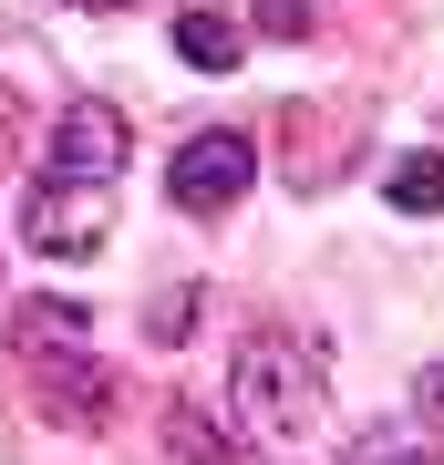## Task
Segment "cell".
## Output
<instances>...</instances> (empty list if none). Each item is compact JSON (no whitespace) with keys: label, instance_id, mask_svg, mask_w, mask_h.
Instances as JSON below:
<instances>
[{"label":"cell","instance_id":"cell-1","mask_svg":"<svg viewBox=\"0 0 444 465\" xmlns=\"http://www.w3.org/2000/svg\"><path fill=\"white\" fill-rule=\"evenodd\" d=\"M238 424L248 434H280V445H300V434L331 424V393H321V362L280 331H259L238 351Z\"/></svg>","mask_w":444,"mask_h":465},{"label":"cell","instance_id":"cell-2","mask_svg":"<svg viewBox=\"0 0 444 465\" xmlns=\"http://www.w3.org/2000/svg\"><path fill=\"white\" fill-rule=\"evenodd\" d=\"M21 238H32L42 259H94L104 238H114V176H63V166H42L32 207H21Z\"/></svg>","mask_w":444,"mask_h":465},{"label":"cell","instance_id":"cell-3","mask_svg":"<svg viewBox=\"0 0 444 465\" xmlns=\"http://www.w3.org/2000/svg\"><path fill=\"white\" fill-rule=\"evenodd\" d=\"M248 176H259V145H248V134H186L176 145V166H165V186H176V207L186 217H228L238 197H248Z\"/></svg>","mask_w":444,"mask_h":465},{"label":"cell","instance_id":"cell-4","mask_svg":"<svg viewBox=\"0 0 444 465\" xmlns=\"http://www.w3.org/2000/svg\"><path fill=\"white\" fill-rule=\"evenodd\" d=\"M124 155H134V134L114 104H63L52 114V155L42 166H63V176H124Z\"/></svg>","mask_w":444,"mask_h":465},{"label":"cell","instance_id":"cell-5","mask_svg":"<svg viewBox=\"0 0 444 465\" xmlns=\"http://www.w3.org/2000/svg\"><path fill=\"white\" fill-rule=\"evenodd\" d=\"M176 52H186V63H197V73H238V52H248V32H238L228 11H217V0H197V11L176 21Z\"/></svg>","mask_w":444,"mask_h":465},{"label":"cell","instance_id":"cell-6","mask_svg":"<svg viewBox=\"0 0 444 465\" xmlns=\"http://www.w3.org/2000/svg\"><path fill=\"white\" fill-rule=\"evenodd\" d=\"M382 197L403 217H434L444 207V155H393V166H382Z\"/></svg>","mask_w":444,"mask_h":465},{"label":"cell","instance_id":"cell-7","mask_svg":"<svg viewBox=\"0 0 444 465\" xmlns=\"http://www.w3.org/2000/svg\"><path fill=\"white\" fill-rule=\"evenodd\" d=\"M11 341L42 362L52 341H83V311H73V300H21V311H11Z\"/></svg>","mask_w":444,"mask_h":465},{"label":"cell","instance_id":"cell-8","mask_svg":"<svg viewBox=\"0 0 444 465\" xmlns=\"http://www.w3.org/2000/svg\"><path fill=\"white\" fill-rule=\"evenodd\" d=\"M176 455L186 465H238V434L207 414V403H176Z\"/></svg>","mask_w":444,"mask_h":465},{"label":"cell","instance_id":"cell-9","mask_svg":"<svg viewBox=\"0 0 444 465\" xmlns=\"http://www.w3.org/2000/svg\"><path fill=\"white\" fill-rule=\"evenodd\" d=\"M259 32L269 42H311V0H259Z\"/></svg>","mask_w":444,"mask_h":465},{"label":"cell","instance_id":"cell-10","mask_svg":"<svg viewBox=\"0 0 444 465\" xmlns=\"http://www.w3.org/2000/svg\"><path fill=\"white\" fill-rule=\"evenodd\" d=\"M351 465H424V445H362Z\"/></svg>","mask_w":444,"mask_h":465},{"label":"cell","instance_id":"cell-11","mask_svg":"<svg viewBox=\"0 0 444 465\" xmlns=\"http://www.w3.org/2000/svg\"><path fill=\"white\" fill-rule=\"evenodd\" d=\"M73 11H114V0H73Z\"/></svg>","mask_w":444,"mask_h":465}]
</instances>
